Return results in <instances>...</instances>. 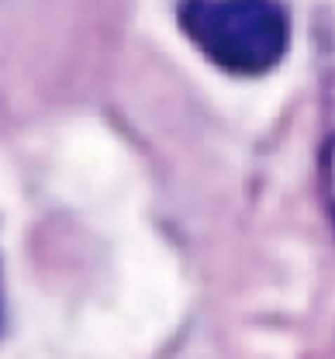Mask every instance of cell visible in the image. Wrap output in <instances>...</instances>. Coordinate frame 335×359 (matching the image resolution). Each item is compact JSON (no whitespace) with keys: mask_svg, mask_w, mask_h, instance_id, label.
Here are the masks:
<instances>
[{"mask_svg":"<svg viewBox=\"0 0 335 359\" xmlns=\"http://www.w3.org/2000/svg\"><path fill=\"white\" fill-rule=\"evenodd\" d=\"M177 21L187 42L232 76H263L290 45V18L277 0H180Z\"/></svg>","mask_w":335,"mask_h":359,"instance_id":"cell-1","label":"cell"},{"mask_svg":"<svg viewBox=\"0 0 335 359\" xmlns=\"http://www.w3.org/2000/svg\"><path fill=\"white\" fill-rule=\"evenodd\" d=\"M322 190H325L329 218L335 224V104L332 114H329V132H325V142H322Z\"/></svg>","mask_w":335,"mask_h":359,"instance_id":"cell-2","label":"cell"}]
</instances>
